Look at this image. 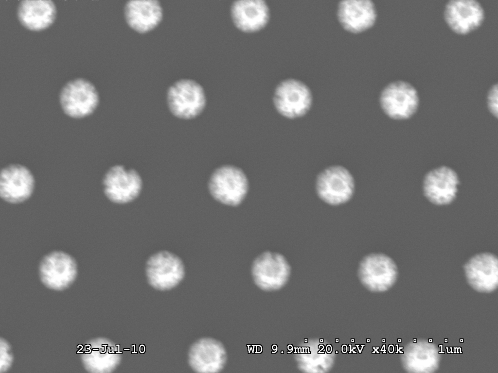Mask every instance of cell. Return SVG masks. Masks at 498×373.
I'll list each match as a JSON object with an SVG mask.
<instances>
[{"instance_id":"7402d4cb","label":"cell","mask_w":498,"mask_h":373,"mask_svg":"<svg viewBox=\"0 0 498 373\" xmlns=\"http://www.w3.org/2000/svg\"><path fill=\"white\" fill-rule=\"evenodd\" d=\"M57 11L54 3L49 0H21L17 15L21 24L33 31L48 28L54 22Z\"/></svg>"},{"instance_id":"52a82bcc","label":"cell","mask_w":498,"mask_h":373,"mask_svg":"<svg viewBox=\"0 0 498 373\" xmlns=\"http://www.w3.org/2000/svg\"><path fill=\"white\" fill-rule=\"evenodd\" d=\"M145 273L148 283L152 288L164 291L179 284L184 277L185 268L182 260L177 255L163 250L149 257Z\"/></svg>"},{"instance_id":"3957f363","label":"cell","mask_w":498,"mask_h":373,"mask_svg":"<svg viewBox=\"0 0 498 373\" xmlns=\"http://www.w3.org/2000/svg\"><path fill=\"white\" fill-rule=\"evenodd\" d=\"M167 101L171 112L176 117L189 119L203 110L206 102L203 87L191 79L175 82L168 89Z\"/></svg>"},{"instance_id":"7a4b0ae2","label":"cell","mask_w":498,"mask_h":373,"mask_svg":"<svg viewBox=\"0 0 498 373\" xmlns=\"http://www.w3.org/2000/svg\"><path fill=\"white\" fill-rule=\"evenodd\" d=\"M357 273L361 283L368 290L383 292L395 283L398 269L389 256L382 253H371L361 260Z\"/></svg>"},{"instance_id":"d6986e66","label":"cell","mask_w":498,"mask_h":373,"mask_svg":"<svg viewBox=\"0 0 498 373\" xmlns=\"http://www.w3.org/2000/svg\"><path fill=\"white\" fill-rule=\"evenodd\" d=\"M402 366L411 373H431L439 368L440 355L438 347L427 340H414L405 347L401 356Z\"/></svg>"},{"instance_id":"ac0fdd59","label":"cell","mask_w":498,"mask_h":373,"mask_svg":"<svg viewBox=\"0 0 498 373\" xmlns=\"http://www.w3.org/2000/svg\"><path fill=\"white\" fill-rule=\"evenodd\" d=\"M338 20L346 31L359 33L371 28L377 17L375 5L370 0H345L339 1Z\"/></svg>"},{"instance_id":"ba28073f","label":"cell","mask_w":498,"mask_h":373,"mask_svg":"<svg viewBox=\"0 0 498 373\" xmlns=\"http://www.w3.org/2000/svg\"><path fill=\"white\" fill-rule=\"evenodd\" d=\"M379 102L383 112L396 120L407 119L417 110L419 100L417 91L408 82H391L382 90Z\"/></svg>"},{"instance_id":"603a6c76","label":"cell","mask_w":498,"mask_h":373,"mask_svg":"<svg viewBox=\"0 0 498 373\" xmlns=\"http://www.w3.org/2000/svg\"><path fill=\"white\" fill-rule=\"evenodd\" d=\"M322 345L303 347L298 352L296 359L300 370L307 373H324L331 369L333 357L324 348L321 350Z\"/></svg>"},{"instance_id":"8992f818","label":"cell","mask_w":498,"mask_h":373,"mask_svg":"<svg viewBox=\"0 0 498 373\" xmlns=\"http://www.w3.org/2000/svg\"><path fill=\"white\" fill-rule=\"evenodd\" d=\"M316 190L319 197L331 205L349 201L355 191L354 179L345 167L334 165L327 167L318 175Z\"/></svg>"},{"instance_id":"6da1fadb","label":"cell","mask_w":498,"mask_h":373,"mask_svg":"<svg viewBox=\"0 0 498 373\" xmlns=\"http://www.w3.org/2000/svg\"><path fill=\"white\" fill-rule=\"evenodd\" d=\"M212 196L225 205L236 206L245 198L249 181L243 170L233 165H224L212 174L208 182Z\"/></svg>"},{"instance_id":"44dd1931","label":"cell","mask_w":498,"mask_h":373,"mask_svg":"<svg viewBox=\"0 0 498 373\" xmlns=\"http://www.w3.org/2000/svg\"><path fill=\"white\" fill-rule=\"evenodd\" d=\"M231 14L235 26L248 33L262 29L269 19V8L263 0L235 1L232 5Z\"/></svg>"},{"instance_id":"9a60e30c","label":"cell","mask_w":498,"mask_h":373,"mask_svg":"<svg viewBox=\"0 0 498 373\" xmlns=\"http://www.w3.org/2000/svg\"><path fill=\"white\" fill-rule=\"evenodd\" d=\"M463 269L468 284L483 293L495 291L498 286V260L494 254L484 252L471 257Z\"/></svg>"},{"instance_id":"e0dca14e","label":"cell","mask_w":498,"mask_h":373,"mask_svg":"<svg viewBox=\"0 0 498 373\" xmlns=\"http://www.w3.org/2000/svg\"><path fill=\"white\" fill-rule=\"evenodd\" d=\"M444 15L449 28L463 35L478 29L484 19L482 6L474 0H450L445 5Z\"/></svg>"},{"instance_id":"8fae6325","label":"cell","mask_w":498,"mask_h":373,"mask_svg":"<svg viewBox=\"0 0 498 373\" xmlns=\"http://www.w3.org/2000/svg\"><path fill=\"white\" fill-rule=\"evenodd\" d=\"M142 180L134 169H126L123 165L111 167L103 180L105 195L111 202L124 204L135 199L142 188Z\"/></svg>"},{"instance_id":"4fadbf2b","label":"cell","mask_w":498,"mask_h":373,"mask_svg":"<svg viewBox=\"0 0 498 373\" xmlns=\"http://www.w3.org/2000/svg\"><path fill=\"white\" fill-rule=\"evenodd\" d=\"M35 183L33 174L26 167L18 164H10L0 172V197L11 203L24 202L32 195Z\"/></svg>"},{"instance_id":"7c38bea8","label":"cell","mask_w":498,"mask_h":373,"mask_svg":"<svg viewBox=\"0 0 498 373\" xmlns=\"http://www.w3.org/2000/svg\"><path fill=\"white\" fill-rule=\"evenodd\" d=\"M82 362L86 370L92 373L114 371L121 361V353L111 340L105 338L92 339L80 350Z\"/></svg>"},{"instance_id":"cb8c5ba5","label":"cell","mask_w":498,"mask_h":373,"mask_svg":"<svg viewBox=\"0 0 498 373\" xmlns=\"http://www.w3.org/2000/svg\"><path fill=\"white\" fill-rule=\"evenodd\" d=\"M13 356L9 342L2 338L0 340V372H7L11 367Z\"/></svg>"},{"instance_id":"2e32d148","label":"cell","mask_w":498,"mask_h":373,"mask_svg":"<svg viewBox=\"0 0 498 373\" xmlns=\"http://www.w3.org/2000/svg\"><path fill=\"white\" fill-rule=\"evenodd\" d=\"M227 352L217 340L203 338L194 342L188 352V363L196 372L216 373L222 370L227 362Z\"/></svg>"},{"instance_id":"5bb4252c","label":"cell","mask_w":498,"mask_h":373,"mask_svg":"<svg viewBox=\"0 0 498 373\" xmlns=\"http://www.w3.org/2000/svg\"><path fill=\"white\" fill-rule=\"evenodd\" d=\"M459 184L455 170L447 166H440L426 174L423 184V194L434 204L447 205L456 198Z\"/></svg>"},{"instance_id":"5b68a950","label":"cell","mask_w":498,"mask_h":373,"mask_svg":"<svg viewBox=\"0 0 498 373\" xmlns=\"http://www.w3.org/2000/svg\"><path fill=\"white\" fill-rule=\"evenodd\" d=\"M61 108L65 114L82 119L92 114L98 105L99 97L94 85L84 78L67 83L59 95Z\"/></svg>"},{"instance_id":"ffe728a7","label":"cell","mask_w":498,"mask_h":373,"mask_svg":"<svg viewBox=\"0 0 498 373\" xmlns=\"http://www.w3.org/2000/svg\"><path fill=\"white\" fill-rule=\"evenodd\" d=\"M124 17L131 29L140 34L146 33L161 22L162 9L157 0H130L125 5Z\"/></svg>"},{"instance_id":"30bf717a","label":"cell","mask_w":498,"mask_h":373,"mask_svg":"<svg viewBox=\"0 0 498 373\" xmlns=\"http://www.w3.org/2000/svg\"><path fill=\"white\" fill-rule=\"evenodd\" d=\"M273 102L281 115L293 119L303 116L310 110L312 95L309 88L303 83L288 79L282 81L277 86Z\"/></svg>"},{"instance_id":"d4e9b609","label":"cell","mask_w":498,"mask_h":373,"mask_svg":"<svg viewBox=\"0 0 498 373\" xmlns=\"http://www.w3.org/2000/svg\"><path fill=\"white\" fill-rule=\"evenodd\" d=\"M487 104L490 112L497 118L498 114V85L497 83L493 85L488 92Z\"/></svg>"},{"instance_id":"277c9868","label":"cell","mask_w":498,"mask_h":373,"mask_svg":"<svg viewBox=\"0 0 498 373\" xmlns=\"http://www.w3.org/2000/svg\"><path fill=\"white\" fill-rule=\"evenodd\" d=\"M251 272L253 281L259 288L271 291L281 289L286 284L291 267L283 254L267 251L255 258Z\"/></svg>"},{"instance_id":"9c48e42d","label":"cell","mask_w":498,"mask_h":373,"mask_svg":"<svg viewBox=\"0 0 498 373\" xmlns=\"http://www.w3.org/2000/svg\"><path fill=\"white\" fill-rule=\"evenodd\" d=\"M41 282L47 288L61 291L69 288L77 275V266L75 259L70 254L54 251L45 255L39 266Z\"/></svg>"}]
</instances>
